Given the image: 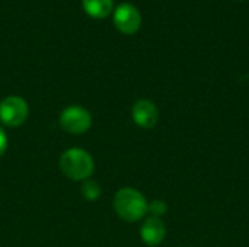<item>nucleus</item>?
<instances>
[{
	"instance_id": "nucleus-1",
	"label": "nucleus",
	"mask_w": 249,
	"mask_h": 247,
	"mask_svg": "<svg viewBox=\"0 0 249 247\" xmlns=\"http://www.w3.org/2000/svg\"><path fill=\"white\" fill-rule=\"evenodd\" d=\"M147 207L149 204L144 195L134 188H123L114 197V210L127 223L140 221L146 215Z\"/></svg>"
},
{
	"instance_id": "nucleus-2",
	"label": "nucleus",
	"mask_w": 249,
	"mask_h": 247,
	"mask_svg": "<svg viewBox=\"0 0 249 247\" xmlns=\"http://www.w3.org/2000/svg\"><path fill=\"white\" fill-rule=\"evenodd\" d=\"M58 166L61 172L71 181H88L95 170L92 156L83 148H69L60 156Z\"/></svg>"
},
{
	"instance_id": "nucleus-3",
	"label": "nucleus",
	"mask_w": 249,
	"mask_h": 247,
	"mask_svg": "<svg viewBox=\"0 0 249 247\" xmlns=\"http://www.w3.org/2000/svg\"><path fill=\"white\" fill-rule=\"evenodd\" d=\"M29 115L28 103L20 96H7L0 102V121L3 125L16 128L26 122Z\"/></svg>"
},
{
	"instance_id": "nucleus-4",
	"label": "nucleus",
	"mask_w": 249,
	"mask_h": 247,
	"mask_svg": "<svg viewBox=\"0 0 249 247\" xmlns=\"http://www.w3.org/2000/svg\"><path fill=\"white\" fill-rule=\"evenodd\" d=\"M60 125L66 132L80 135L85 134L92 125V115L88 109L79 105L67 106L60 115Z\"/></svg>"
},
{
	"instance_id": "nucleus-5",
	"label": "nucleus",
	"mask_w": 249,
	"mask_h": 247,
	"mask_svg": "<svg viewBox=\"0 0 249 247\" xmlns=\"http://www.w3.org/2000/svg\"><path fill=\"white\" fill-rule=\"evenodd\" d=\"M114 25L120 32L133 35L142 26V15L134 4L121 3L114 12Z\"/></svg>"
},
{
	"instance_id": "nucleus-6",
	"label": "nucleus",
	"mask_w": 249,
	"mask_h": 247,
	"mask_svg": "<svg viewBox=\"0 0 249 247\" xmlns=\"http://www.w3.org/2000/svg\"><path fill=\"white\" fill-rule=\"evenodd\" d=\"M131 116L136 125H139L143 130H150L159 121V109L152 100L140 99L133 105Z\"/></svg>"
},
{
	"instance_id": "nucleus-7",
	"label": "nucleus",
	"mask_w": 249,
	"mask_h": 247,
	"mask_svg": "<svg viewBox=\"0 0 249 247\" xmlns=\"http://www.w3.org/2000/svg\"><path fill=\"white\" fill-rule=\"evenodd\" d=\"M166 236V226L159 217H149L140 229V237L149 247L159 246Z\"/></svg>"
},
{
	"instance_id": "nucleus-8",
	"label": "nucleus",
	"mask_w": 249,
	"mask_h": 247,
	"mask_svg": "<svg viewBox=\"0 0 249 247\" xmlns=\"http://www.w3.org/2000/svg\"><path fill=\"white\" fill-rule=\"evenodd\" d=\"M85 12L96 19L107 17L114 7V0H82Z\"/></svg>"
},
{
	"instance_id": "nucleus-9",
	"label": "nucleus",
	"mask_w": 249,
	"mask_h": 247,
	"mask_svg": "<svg viewBox=\"0 0 249 247\" xmlns=\"http://www.w3.org/2000/svg\"><path fill=\"white\" fill-rule=\"evenodd\" d=\"M80 194L83 195V198L86 201H98L101 194H102V188L101 185L96 182V181H85V183L82 185V189H80Z\"/></svg>"
},
{
	"instance_id": "nucleus-10",
	"label": "nucleus",
	"mask_w": 249,
	"mask_h": 247,
	"mask_svg": "<svg viewBox=\"0 0 249 247\" xmlns=\"http://www.w3.org/2000/svg\"><path fill=\"white\" fill-rule=\"evenodd\" d=\"M166 211H168V205H166V202L162 201V199H155V201H152V202L149 204V207H147V213H150L152 217H159V218H160L162 215L166 214Z\"/></svg>"
},
{
	"instance_id": "nucleus-11",
	"label": "nucleus",
	"mask_w": 249,
	"mask_h": 247,
	"mask_svg": "<svg viewBox=\"0 0 249 247\" xmlns=\"http://www.w3.org/2000/svg\"><path fill=\"white\" fill-rule=\"evenodd\" d=\"M6 150H7V135L4 130L0 127V157L6 153Z\"/></svg>"
}]
</instances>
